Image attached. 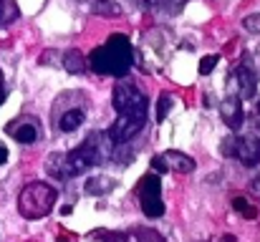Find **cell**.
Masks as SVG:
<instances>
[{"label":"cell","mask_w":260,"mask_h":242,"mask_svg":"<svg viewBox=\"0 0 260 242\" xmlns=\"http://www.w3.org/2000/svg\"><path fill=\"white\" fill-rule=\"evenodd\" d=\"M5 161H8V149L0 144V164H5Z\"/></svg>","instance_id":"cell-26"},{"label":"cell","mask_w":260,"mask_h":242,"mask_svg":"<svg viewBox=\"0 0 260 242\" xmlns=\"http://www.w3.org/2000/svg\"><path fill=\"white\" fill-rule=\"evenodd\" d=\"M3 101H5V88L0 86V106H3Z\"/></svg>","instance_id":"cell-27"},{"label":"cell","mask_w":260,"mask_h":242,"mask_svg":"<svg viewBox=\"0 0 260 242\" xmlns=\"http://www.w3.org/2000/svg\"><path fill=\"white\" fill-rule=\"evenodd\" d=\"M18 20V5L13 0H0V28Z\"/></svg>","instance_id":"cell-14"},{"label":"cell","mask_w":260,"mask_h":242,"mask_svg":"<svg viewBox=\"0 0 260 242\" xmlns=\"http://www.w3.org/2000/svg\"><path fill=\"white\" fill-rule=\"evenodd\" d=\"M109 189H111V182L106 177H91V179H86V184H84V192L86 194H104Z\"/></svg>","instance_id":"cell-15"},{"label":"cell","mask_w":260,"mask_h":242,"mask_svg":"<svg viewBox=\"0 0 260 242\" xmlns=\"http://www.w3.org/2000/svg\"><path fill=\"white\" fill-rule=\"evenodd\" d=\"M250 189H253V194H255V197H260V174L250 182Z\"/></svg>","instance_id":"cell-25"},{"label":"cell","mask_w":260,"mask_h":242,"mask_svg":"<svg viewBox=\"0 0 260 242\" xmlns=\"http://www.w3.org/2000/svg\"><path fill=\"white\" fill-rule=\"evenodd\" d=\"M63 68H66L69 74H84V71H86V58H84V53L76 51V48L66 51V53H63Z\"/></svg>","instance_id":"cell-13"},{"label":"cell","mask_w":260,"mask_h":242,"mask_svg":"<svg viewBox=\"0 0 260 242\" xmlns=\"http://www.w3.org/2000/svg\"><path fill=\"white\" fill-rule=\"evenodd\" d=\"M56 197L58 194H56V189L51 184H46V182H30L18 194V212L25 220H41V217H46L53 210Z\"/></svg>","instance_id":"cell-3"},{"label":"cell","mask_w":260,"mask_h":242,"mask_svg":"<svg viewBox=\"0 0 260 242\" xmlns=\"http://www.w3.org/2000/svg\"><path fill=\"white\" fill-rule=\"evenodd\" d=\"M152 169H154V171H167V164L162 161L159 154H157V157H152Z\"/></svg>","instance_id":"cell-23"},{"label":"cell","mask_w":260,"mask_h":242,"mask_svg":"<svg viewBox=\"0 0 260 242\" xmlns=\"http://www.w3.org/2000/svg\"><path fill=\"white\" fill-rule=\"evenodd\" d=\"M217 61H220L217 56H205V58L200 61V74H202V76L212 74V71H215V66H217Z\"/></svg>","instance_id":"cell-20"},{"label":"cell","mask_w":260,"mask_h":242,"mask_svg":"<svg viewBox=\"0 0 260 242\" xmlns=\"http://www.w3.org/2000/svg\"><path fill=\"white\" fill-rule=\"evenodd\" d=\"M147 119H129V116H116V121L109 126V136L114 144H126L132 142L142 129H144Z\"/></svg>","instance_id":"cell-6"},{"label":"cell","mask_w":260,"mask_h":242,"mask_svg":"<svg viewBox=\"0 0 260 242\" xmlns=\"http://www.w3.org/2000/svg\"><path fill=\"white\" fill-rule=\"evenodd\" d=\"M104 237H106L109 242H129V237H126V235H119V232H106Z\"/></svg>","instance_id":"cell-24"},{"label":"cell","mask_w":260,"mask_h":242,"mask_svg":"<svg viewBox=\"0 0 260 242\" xmlns=\"http://www.w3.org/2000/svg\"><path fill=\"white\" fill-rule=\"evenodd\" d=\"M222 242H238V240H235L233 235H225V237H222Z\"/></svg>","instance_id":"cell-29"},{"label":"cell","mask_w":260,"mask_h":242,"mask_svg":"<svg viewBox=\"0 0 260 242\" xmlns=\"http://www.w3.org/2000/svg\"><path fill=\"white\" fill-rule=\"evenodd\" d=\"M81 3H101V0H81Z\"/></svg>","instance_id":"cell-30"},{"label":"cell","mask_w":260,"mask_h":242,"mask_svg":"<svg viewBox=\"0 0 260 242\" xmlns=\"http://www.w3.org/2000/svg\"><path fill=\"white\" fill-rule=\"evenodd\" d=\"M243 28H245V30H250V33H260V13L248 15V18L243 20Z\"/></svg>","instance_id":"cell-21"},{"label":"cell","mask_w":260,"mask_h":242,"mask_svg":"<svg viewBox=\"0 0 260 242\" xmlns=\"http://www.w3.org/2000/svg\"><path fill=\"white\" fill-rule=\"evenodd\" d=\"M132 63H134V48L124 33L109 36L104 46H99L88 53V66L99 76L124 79L132 71Z\"/></svg>","instance_id":"cell-2"},{"label":"cell","mask_w":260,"mask_h":242,"mask_svg":"<svg viewBox=\"0 0 260 242\" xmlns=\"http://www.w3.org/2000/svg\"><path fill=\"white\" fill-rule=\"evenodd\" d=\"M111 136L109 131H91L86 136V142L71 152H53L46 159V171L56 179H74L79 174H84L91 166H99L111 157L109 152Z\"/></svg>","instance_id":"cell-1"},{"label":"cell","mask_w":260,"mask_h":242,"mask_svg":"<svg viewBox=\"0 0 260 242\" xmlns=\"http://www.w3.org/2000/svg\"><path fill=\"white\" fill-rule=\"evenodd\" d=\"M184 3L187 0H152V5H157L162 13H179Z\"/></svg>","instance_id":"cell-19"},{"label":"cell","mask_w":260,"mask_h":242,"mask_svg":"<svg viewBox=\"0 0 260 242\" xmlns=\"http://www.w3.org/2000/svg\"><path fill=\"white\" fill-rule=\"evenodd\" d=\"M220 114H222L225 124H228L230 129H235V131H238V129L243 126V119H245L240 96H228V98L222 101V106H220Z\"/></svg>","instance_id":"cell-9"},{"label":"cell","mask_w":260,"mask_h":242,"mask_svg":"<svg viewBox=\"0 0 260 242\" xmlns=\"http://www.w3.org/2000/svg\"><path fill=\"white\" fill-rule=\"evenodd\" d=\"M233 207H235V212H238V215H243L245 220L258 217V210H255V207H253L245 197H235V199H233Z\"/></svg>","instance_id":"cell-16"},{"label":"cell","mask_w":260,"mask_h":242,"mask_svg":"<svg viewBox=\"0 0 260 242\" xmlns=\"http://www.w3.org/2000/svg\"><path fill=\"white\" fill-rule=\"evenodd\" d=\"M134 237H137V242H167L165 235H159V232L152 230V227H139V230H134Z\"/></svg>","instance_id":"cell-17"},{"label":"cell","mask_w":260,"mask_h":242,"mask_svg":"<svg viewBox=\"0 0 260 242\" xmlns=\"http://www.w3.org/2000/svg\"><path fill=\"white\" fill-rule=\"evenodd\" d=\"M93 10H96V13H101V15H104V13H109V15H116V13H119V8H116V5H111L109 0H106V3H104V0H101V3H96V8H93Z\"/></svg>","instance_id":"cell-22"},{"label":"cell","mask_w":260,"mask_h":242,"mask_svg":"<svg viewBox=\"0 0 260 242\" xmlns=\"http://www.w3.org/2000/svg\"><path fill=\"white\" fill-rule=\"evenodd\" d=\"M255 121H258V129H260V103H258V109H255Z\"/></svg>","instance_id":"cell-28"},{"label":"cell","mask_w":260,"mask_h":242,"mask_svg":"<svg viewBox=\"0 0 260 242\" xmlns=\"http://www.w3.org/2000/svg\"><path fill=\"white\" fill-rule=\"evenodd\" d=\"M139 202H142V212L147 217H162L165 215V202H162V182L157 174H147L139 179L137 187Z\"/></svg>","instance_id":"cell-5"},{"label":"cell","mask_w":260,"mask_h":242,"mask_svg":"<svg viewBox=\"0 0 260 242\" xmlns=\"http://www.w3.org/2000/svg\"><path fill=\"white\" fill-rule=\"evenodd\" d=\"M8 134L15 142H20V144H33L38 139V129L30 121H15V124H10L8 126Z\"/></svg>","instance_id":"cell-11"},{"label":"cell","mask_w":260,"mask_h":242,"mask_svg":"<svg viewBox=\"0 0 260 242\" xmlns=\"http://www.w3.org/2000/svg\"><path fill=\"white\" fill-rule=\"evenodd\" d=\"M159 157L167 164V169H170V171H177V174H192L194 166H197V161L192 159L189 154H182V152H174V149L159 154Z\"/></svg>","instance_id":"cell-10"},{"label":"cell","mask_w":260,"mask_h":242,"mask_svg":"<svg viewBox=\"0 0 260 242\" xmlns=\"http://www.w3.org/2000/svg\"><path fill=\"white\" fill-rule=\"evenodd\" d=\"M233 83H235V88H238V96H240V98H253V96H255V91H258V79H255L253 68H248L245 63H243V66H238V68L233 71Z\"/></svg>","instance_id":"cell-7"},{"label":"cell","mask_w":260,"mask_h":242,"mask_svg":"<svg viewBox=\"0 0 260 242\" xmlns=\"http://www.w3.org/2000/svg\"><path fill=\"white\" fill-rule=\"evenodd\" d=\"M84 119H86V114H84V109H81V106L69 109L66 114H61V116H58V129H61V131H66V134H71V131H76V129L84 124Z\"/></svg>","instance_id":"cell-12"},{"label":"cell","mask_w":260,"mask_h":242,"mask_svg":"<svg viewBox=\"0 0 260 242\" xmlns=\"http://www.w3.org/2000/svg\"><path fill=\"white\" fill-rule=\"evenodd\" d=\"M111 103L119 116L129 119H147V96L132 83H116L111 93Z\"/></svg>","instance_id":"cell-4"},{"label":"cell","mask_w":260,"mask_h":242,"mask_svg":"<svg viewBox=\"0 0 260 242\" xmlns=\"http://www.w3.org/2000/svg\"><path fill=\"white\" fill-rule=\"evenodd\" d=\"M235 157L245 166H255L260 161V139L255 136H240L235 139Z\"/></svg>","instance_id":"cell-8"},{"label":"cell","mask_w":260,"mask_h":242,"mask_svg":"<svg viewBox=\"0 0 260 242\" xmlns=\"http://www.w3.org/2000/svg\"><path fill=\"white\" fill-rule=\"evenodd\" d=\"M172 103H174V98L170 93H162V96H159V103H157V121H165V119H167V114L172 111Z\"/></svg>","instance_id":"cell-18"}]
</instances>
